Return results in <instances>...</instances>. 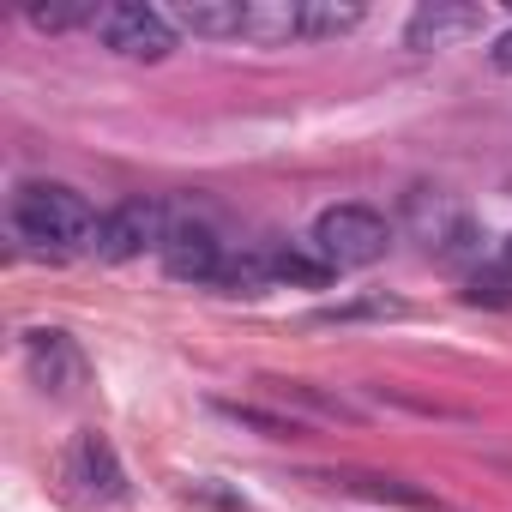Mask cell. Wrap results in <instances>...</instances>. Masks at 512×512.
Masks as SVG:
<instances>
[{"instance_id":"obj_10","label":"cell","mask_w":512,"mask_h":512,"mask_svg":"<svg viewBox=\"0 0 512 512\" xmlns=\"http://www.w3.org/2000/svg\"><path fill=\"white\" fill-rule=\"evenodd\" d=\"M326 482H344V488L374 494V500H398V506H410V512H458V506H446L440 494L410 488V482H398V476H362V470H344V476H326Z\"/></svg>"},{"instance_id":"obj_5","label":"cell","mask_w":512,"mask_h":512,"mask_svg":"<svg viewBox=\"0 0 512 512\" xmlns=\"http://www.w3.org/2000/svg\"><path fill=\"white\" fill-rule=\"evenodd\" d=\"M163 272L169 278H181V284H217V272H223V247H217V235L205 229V223H169V235H163Z\"/></svg>"},{"instance_id":"obj_16","label":"cell","mask_w":512,"mask_h":512,"mask_svg":"<svg viewBox=\"0 0 512 512\" xmlns=\"http://www.w3.org/2000/svg\"><path fill=\"white\" fill-rule=\"evenodd\" d=\"M410 308L392 302V296H368V302H344V308H326L320 320H404Z\"/></svg>"},{"instance_id":"obj_4","label":"cell","mask_w":512,"mask_h":512,"mask_svg":"<svg viewBox=\"0 0 512 512\" xmlns=\"http://www.w3.org/2000/svg\"><path fill=\"white\" fill-rule=\"evenodd\" d=\"M163 235H169V211L157 199H121L97 229V253L121 266V260H139L145 247H163Z\"/></svg>"},{"instance_id":"obj_17","label":"cell","mask_w":512,"mask_h":512,"mask_svg":"<svg viewBox=\"0 0 512 512\" xmlns=\"http://www.w3.org/2000/svg\"><path fill=\"white\" fill-rule=\"evenodd\" d=\"M470 302L512 308V266H500V272H476V278H470Z\"/></svg>"},{"instance_id":"obj_8","label":"cell","mask_w":512,"mask_h":512,"mask_svg":"<svg viewBox=\"0 0 512 512\" xmlns=\"http://www.w3.org/2000/svg\"><path fill=\"white\" fill-rule=\"evenodd\" d=\"M73 476H79L91 494H103V500H121V494H127V476H121L115 446H109L103 434H79V440H73Z\"/></svg>"},{"instance_id":"obj_14","label":"cell","mask_w":512,"mask_h":512,"mask_svg":"<svg viewBox=\"0 0 512 512\" xmlns=\"http://www.w3.org/2000/svg\"><path fill=\"white\" fill-rule=\"evenodd\" d=\"M97 19H103V7H79V0H55V7L37 0V7H31L37 31H73V25H97Z\"/></svg>"},{"instance_id":"obj_7","label":"cell","mask_w":512,"mask_h":512,"mask_svg":"<svg viewBox=\"0 0 512 512\" xmlns=\"http://www.w3.org/2000/svg\"><path fill=\"white\" fill-rule=\"evenodd\" d=\"M476 31H482V7H470V0H428V7L410 13L404 43L410 49H452Z\"/></svg>"},{"instance_id":"obj_2","label":"cell","mask_w":512,"mask_h":512,"mask_svg":"<svg viewBox=\"0 0 512 512\" xmlns=\"http://www.w3.org/2000/svg\"><path fill=\"white\" fill-rule=\"evenodd\" d=\"M386 241H392V229H386V217L374 205H332V211L314 217V247L326 253L338 272L374 266L386 253Z\"/></svg>"},{"instance_id":"obj_3","label":"cell","mask_w":512,"mask_h":512,"mask_svg":"<svg viewBox=\"0 0 512 512\" xmlns=\"http://www.w3.org/2000/svg\"><path fill=\"white\" fill-rule=\"evenodd\" d=\"M97 37H103V49H115V55H127V61H163V55L175 49L169 13L145 7V0H115V7H103Z\"/></svg>"},{"instance_id":"obj_15","label":"cell","mask_w":512,"mask_h":512,"mask_svg":"<svg viewBox=\"0 0 512 512\" xmlns=\"http://www.w3.org/2000/svg\"><path fill=\"white\" fill-rule=\"evenodd\" d=\"M229 422H247V428H260V434H272V440H296L302 434V422L296 416H266V410H253V404H217Z\"/></svg>"},{"instance_id":"obj_6","label":"cell","mask_w":512,"mask_h":512,"mask_svg":"<svg viewBox=\"0 0 512 512\" xmlns=\"http://www.w3.org/2000/svg\"><path fill=\"white\" fill-rule=\"evenodd\" d=\"M25 356H31L37 386L55 392V398H73L85 386V350L67 332H25Z\"/></svg>"},{"instance_id":"obj_9","label":"cell","mask_w":512,"mask_h":512,"mask_svg":"<svg viewBox=\"0 0 512 512\" xmlns=\"http://www.w3.org/2000/svg\"><path fill=\"white\" fill-rule=\"evenodd\" d=\"M175 31H193V37H241L247 31V7L241 0H181L169 13Z\"/></svg>"},{"instance_id":"obj_11","label":"cell","mask_w":512,"mask_h":512,"mask_svg":"<svg viewBox=\"0 0 512 512\" xmlns=\"http://www.w3.org/2000/svg\"><path fill=\"white\" fill-rule=\"evenodd\" d=\"M241 37L266 43V49H278V43L302 37V0H253V7H247V31H241Z\"/></svg>"},{"instance_id":"obj_12","label":"cell","mask_w":512,"mask_h":512,"mask_svg":"<svg viewBox=\"0 0 512 512\" xmlns=\"http://www.w3.org/2000/svg\"><path fill=\"white\" fill-rule=\"evenodd\" d=\"M332 260L320 247H272V278L278 284H302V290H326L332 284Z\"/></svg>"},{"instance_id":"obj_19","label":"cell","mask_w":512,"mask_h":512,"mask_svg":"<svg viewBox=\"0 0 512 512\" xmlns=\"http://www.w3.org/2000/svg\"><path fill=\"white\" fill-rule=\"evenodd\" d=\"M506 266H512V241H506Z\"/></svg>"},{"instance_id":"obj_13","label":"cell","mask_w":512,"mask_h":512,"mask_svg":"<svg viewBox=\"0 0 512 512\" xmlns=\"http://www.w3.org/2000/svg\"><path fill=\"white\" fill-rule=\"evenodd\" d=\"M362 25V0H302V37H344Z\"/></svg>"},{"instance_id":"obj_18","label":"cell","mask_w":512,"mask_h":512,"mask_svg":"<svg viewBox=\"0 0 512 512\" xmlns=\"http://www.w3.org/2000/svg\"><path fill=\"white\" fill-rule=\"evenodd\" d=\"M488 61H494L500 73H512V31H506V37H494V49H488Z\"/></svg>"},{"instance_id":"obj_1","label":"cell","mask_w":512,"mask_h":512,"mask_svg":"<svg viewBox=\"0 0 512 512\" xmlns=\"http://www.w3.org/2000/svg\"><path fill=\"white\" fill-rule=\"evenodd\" d=\"M13 229H19V241H31V247L67 253V247H85L103 223H97V211L85 205V193H73V187H61V181H25V187L13 193ZM91 247H97V241H91Z\"/></svg>"}]
</instances>
